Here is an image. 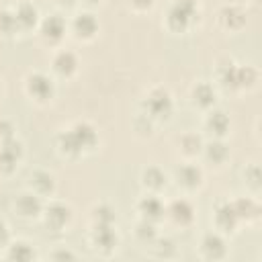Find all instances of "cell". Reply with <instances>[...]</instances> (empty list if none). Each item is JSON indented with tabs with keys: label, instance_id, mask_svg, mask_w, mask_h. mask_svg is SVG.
I'll return each instance as SVG.
<instances>
[{
	"label": "cell",
	"instance_id": "obj_1",
	"mask_svg": "<svg viewBox=\"0 0 262 262\" xmlns=\"http://www.w3.org/2000/svg\"><path fill=\"white\" fill-rule=\"evenodd\" d=\"M260 72L250 63H237L229 57L219 59L215 68V86L231 94H248L258 88Z\"/></svg>",
	"mask_w": 262,
	"mask_h": 262
},
{
	"label": "cell",
	"instance_id": "obj_2",
	"mask_svg": "<svg viewBox=\"0 0 262 262\" xmlns=\"http://www.w3.org/2000/svg\"><path fill=\"white\" fill-rule=\"evenodd\" d=\"M139 113H143L154 125L170 121L174 115V98L170 90L164 86H151L141 98Z\"/></svg>",
	"mask_w": 262,
	"mask_h": 262
},
{
	"label": "cell",
	"instance_id": "obj_3",
	"mask_svg": "<svg viewBox=\"0 0 262 262\" xmlns=\"http://www.w3.org/2000/svg\"><path fill=\"white\" fill-rule=\"evenodd\" d=\"M199 0H172L166 12V29L178 35H186L199 23Z\"/></svg>",
	"mask_w": 262,
	"mask_h": 262
},
{
	"label": "cell",
	"instance_id": "obj_4",
	"mask_svg": "<svg viewBox=\"0 0 262 262\" xmlns=\"http://www.w3.org/2000/svg\"><path fill=\"white\" fill-rule=\"evenodd\" d=\"M23 90L27 98L39 106H45L55 96V78L43 70H31L23 80Z\"/></svg>",
	"mask_w": 262,
	"mask_h": 262
},
{
	"label": "cell",
	"instance_id": "obj_5",
	"mask_svg": "<svg viewBox=\"0 0 262 262\" xmlns=\"http://www.w3.org/2000/svg\"><path fill=\"white\" fill-rule=\"evenodd\" d=\"M37 35L41 39L43 45L51 47V49H57L63 45L66 37L70 35L68 33V20L66 16H61L59 12H51L47 16H41V23L37 27Z\"/></svg>",
	"mask_w": 262,
	"mask_h": 262
},
{
	"label": "cell",
	"instance_id": "obj_6",
	"mask_svg": "<svg viewBox=\"0 0 262 262\" xmlns=\"http://www.w3.org/2000/svg\"><path fill=\"white\" fill-rule=\"evenodd\" d=\"M41 219L45 223V227L53 233H63L72 227V221H74V211L68 203L63 201H55V199H49L45 205H43V213H41Z\"/></svg>",
	"mask_w": 262,
	"mask_h": 262
},
{
	"label": "cell",
	"instance_id": "obj_7",
	"mask_svg": "<svg viewBox=\"0 0 262 262\" xmlns=\"http://www.w3.org/2000/svg\"><path fill=\"white\" fill-rule=\"evenodd\" d=\"M49 70H51V76L55 80H74L80 72V57L76 51L72 49H66L63 45L53 49L51 53V61H49Z\"/></svg>",
	"mask_w": 262,
	"mask_h": 262
},
{
	"label": "cell",
	"instance_id": "obj_8",
	"mask_svg": "<svg viewBox=\"0 0 262 262\" xmlns=\"http://www.w3.org/2000/svg\"><path fill=\"white\" fill-rule=\"evenodd\" d=\"M100 23L90 10H78L70 20H68V33L80 43H90L98 37Z\"/></svg>",
	"mask_w": 262,
	"mask_h": 262
},
{
	"label": "cell",
	"instance_id": "obj_9",
	"mask_svg": "<svg viewBox=\"0 0 262 262\" xmlns=\"http://www.w3.org/2000/svg\"><path fill=\"white\" fill-rule=\"evenodd\" d=\"M174 182H176V186L182 190V192H186V194H190V192H196L201 186H203V182H205V174H203V168L194 162V160H184L182 164H178L176 168H174Z\"/></svg>",
	"mask_w": 262,
	"mask_h": 262
},
{
	"label": "cell",
	"instance_id": "obj_10",
	"mask_svg": "<svg viewBox=\"0 0 262 262\" xmlns=\"http://www.w3.org/2000/svg\"><path fill=\"white\" fill-rule=\"evenodd\" d=\"M23 158H25V147L16 137L0 141V176L10 178L18 170Z\"/></svg>",
	"mask_w": 262,
	"mask_h": 262
},
{
	"label": "cell",
	"instance_id": "obj_11",
	"mask_svg": "<svg viewBox=\"0 0 262 262\" xmlns=\"http://www.w3.org/2000/svg\"><path fill=\"white\" fill-rule=\"evenodd\" d=\"M248 23V12L237 2H227L217 10V25L225 33H239Z\"/></svg>",
	"mask_w": 262,
	"mask_h": 262
},
{
	"label": "cell",
	"instance_id": "obj_12",
	"mask_svg": "<svg viewBox=\"0 0 262 262\" xmlns=\"http://www.w3.org/2000/svg\"><path fill=\"white\" fill-rule=\"evenodd\" d=\"M43 205H45V201H43L41 196H37L33 190L27 188V190H23V192H18V194L14 196V201H12V211H14L20 219L31 221V219L41 217Z\"/></svg>",
	"mask_w": 262,
	"mask_h": 262
},
{
	"label": "cell",
	"instance_id": "obj_13",
	"mask_svg": "<svg viewBox=\"0 0 262 262\" xmlns=\"http://www.w3.org/2000/svg\"><path fill=\"white\" fill-rule=\"evenodd\" d=\"M190 102L194 108H199L201 113H207L211 108L217 106V86L209 80H199L190 86Z\"/></svg>",
	"mask_w": 262,
	"mask_h": 262
},
{
	"label": "cell",
	"instance_id": "obj_14",
	"mask_svg": "<svg viewBox=\"0 0 262 262\" xmlns=\"http://www.w3.org/2000/svg\"><path fill=\"white\" fill-rule=\"evenodd\" d=\"M88 237H90L92 248L102 256H108L111 252H115L117 244H119L115 223L113 225H90V235Z\"/></svg>",
	"mask_w": 262,
	"mask_h": 262
},
{
	"label": "cell",
	"instance_id": "obj_15",
	"mask_svg": "<svg viewBox=\"0 0 262 262\" xmlns=\"http://www.w3.org/2000/svg\"><path fill=\"white\" fill-rule=\"evenodd\" d=\"M135 209L139 213V219H145L149 223H160L166 219V205L164 201L160 199V194H151V192H145L143 196L137 199L135 203Z\"/></svg>",
	"mask_w": 262,
	"mask_h": 262
},
{
	"label": "cell",
	"instance_id": "obj_16",
	"mask_svg": "<svg viewBox=\"0 0 262 262\" xmlns=\"http://www.w3.org/2000/svg\"><path fill=\"white\" fill-rule=\"evenodd\" d=\"M166 217L180 229H186L194 223V205L186 199V196H180V199H174L166 205Z\"/></svg>",
	"mask_w": 262,
	"mask_h": 262
},
{
	"label": "cell",
	"instance_id": "obj_17",
	"mask_svg": "<svg viewBox=\"0 0 262 262\" xmlns=\"http://www.w3.org/2000/svg\"><path fill=\"white\" fill-rule=\"evenodd\" d=\"M203 129L207 131V135L211 139H225L229 135V129H231V121H229V115L221 108H211L207 113H203Z\"/></svg>",
	"mask_w": 262,
	"mask_h": 262
},
{
	"label": "cell",
	"instance_id": "obj_18",
	"mask_svg": "<svg viewBox=\"0 0 262 262\" xmlns=\"http://www.w3.org/2000/svg\"><path fill=\"white\" fill-rule=\"evenodd\" d=\"M199 252L205 260H223L227 256V242H225V235L219 233L217 229L215 231H209L201 237V244H199Z\"/></svg>",
	"mask_w": 262,
	"mask_h": 262
},
{
	"label": "cell",
	"instance_id": "obj_19",
	"mask_svg": "<svg viewBox=\"0 0 262 262\" xmlns=\"http://www.w3.org/2000/svg\"><path fill=\"white\" fill-rule=\"evenodd\" d=\"M12 12L16 16V23H18V29L20 33H27V31H37L39 23H41V14H39V8L29 2V0H20L12 6Z\"/></svg>",
	"mask_w": 262,
	"mask_h": 262
},
{
	"label": "cell",
	"instance_id": "obj_20",
	"mask_svg": "<svg viewBox=\"0 0 262 262\" xmlns=\"http://www.w3.org/2000/svg\"><path fill=\"white\" fill-rule=\"evenodd\" d=\"M213 221H215V229H217L219 233H223V235L235 233V229L242 225L239 219H237V213H235V209H233V205H231V201H229V203H219V205L215 207V211H213Z\"/></svg>",
	"mask_w": 262,
	"mask_h": 262
},
{
	"label": "cell",
	"instance_id": "obj_21",
	"mask_svg": "<svg viewBox=\"0 0 262 262\" xmlns=\"http://www.w3.org/2000/svg\"><path fill=\"white\" fill-rule=\"evenodd\" d=\"M70 131L74 133V137L78 139L80 147L84 149V154H90L98 147L100 143V137H98V131L94 129V125H90L88 121H76L70 125Z\"/></svg>",
	"mask_w": 262,
	"mask_h": 262
},
{
	"label": "cell",
	"instance_id": "obj_22",
	"mask_svg": "<svg viewBox=\"0 0 262 262\" xmlns=\"http://www.w3.org/2000/svg\"><path fill=\"white\" fill-rule=\"evenodd\" d=\"M55 188H57V182H55V176L47 170H35L31 176H29V190H33L37 196H41L43 201L45 199H53L55 194Z\"/></svg>",
	"mask_w": 262,
	"mask_h": 262
},
{
	"label": "cell",
	"instance_id": "obj_23",
	"mask_svg": "<svg viewBox=\"0 0 262 262\" xmlns=\"http://www.w3.org/2000/svg\"><path fill=\"white\" fill-rule=\"evenodd\" d=\"M55 149H57V154H59L61 158H66V160H78V158L86 156L84 149L80 147L78 139H76L74 133L70 131V127L61 129V131L55 135Z\"/></svg>",
	"mask_w": 262,
	"mask_h": 262
},
{
	"label": "cell",
	"instance_id": "obj_24",
	"mask_svg": "<svg viewBox=\"0 0 262 262\" xmlns=\"http://www.w3.org/2000/svg\"><path fill=\"white\" fill-rule=\"evenodd\" d=\"M231 205H233V209H235V213H237L239 223L252 225V223H256V221L260 219V203H258L256 194L233 199Z\"/></svg>",
	"mask_w": 262,
	"mask_h": 262
},
{
	"label": "cell",
	"instance_id": "obj_25",
	"mask_svg": "<svg viewBox=\"0 0 262 262\" xmlns=\"http://www.w3.org/2000/svg\"><path fill=\"white\" fill-rule=\"evenodd\" d=\"M201 156L205 158L207 164H211L215 168H223L227 164V160H229V147H227L225 139H209L203 145Z\"/></svg>",
	"mask_w": 262,
	"mask_h": 262
},
{
	"label": "cell",
	"instance_id": "obj_26",
	"mask_svg": "<svg viewBox=\"0 0 262 262\" xmlns=\"http://www.w3.org/2000/svg\"><path fill=\"white\" fill-rule=\"evenodd\" d=\"M141 186L145 192L162 194L168 186V174L160 166H147L141 172Z\"/></svg>",
	"mask_w": 262,
	"mask_h": 262
},
{
	"label": "cell",
	"instance_id": "obj_27",
	"mask_svg": "<svg viewBox=\"0 0 262 262\" xmlns=\"http://www.w3.org/2000/svg\"><path fill=\"white\" fill-rule=\"evenodd\" d=\"M203 145H205V141L196 131H186L176 139L178 154L184 160H196L201 156V151H203Z\"/></svg>",
	"mask_w": 262,
	"mask_h": 262
},
{
	"label": "cell",
	"instance_id": "obj_28",
	"mask_svg": "<svg viewBox=\"0 0 262 262\" xmlns=\"http://www.w3.org/2000/svg\"><path fill=\"white\" fill-rule=\"evenodd\" d=\"M4 258L18 260V262H29V260H35L37 258V252H35L33 244H29L25 239H16V242H8L6 244Z\"/></svg>",
	"mask_w": 262,
	"mask_h": 262
},
{
	"label": "cell",
	"instance_id": "obj_29",
	"mask_svg": "<svg viewBox=\"0 0 262 262\" xmlns=\"http://www.w3.org/2000/svg\"><path fill=\"white\" fill-rule=\"evenodd\" d=\"M20 33L16 16L12 12V6H0V37L12 39Z\"/></svg>",
	"mask_w": 262,
	"mask_h": 262
},
{
	"label": "cell",
	"instance_id": "obj_30",
	"mask_svg": "<svg viewBox=\"0 0 262 262\" xmlns=\"http://www.w3.org/2000/svg\"><path fill=\"white\" fill-rule=\"evenodd\" d=\"M115 221H117V215L113 207H108L106 203H96L90 209V225H113Z\"/></svg>",
	"mask_w": 262,
	"mask_h": 262
},
{
	"label": "cell",
	"instance_id": "obj_31",
	"mask_svg": "<svg viewBox=\"0 0 262 262\" xmlns=\"http://www.w3.org/2000/svg\"><path fill=\"white\" fill-rule=\"evenodd\" d=\"M135 235H137V239H139V242H143V244L151 246V244H154V239L158 237L156 223H149V221H145V219H139V221H137V227H135Z\"/></svg>",
	"mask_w": 262,
	"mask_h": 262
},
{
	"label": "cell",
	"instance_id": "obj_32",
	"mask_svg": "<svg viewBox=\"0 0 262 262\" xmlns=\"http://www.w3.org/2000/svg\"><path fill=\"white\" fill-rule=\"evenodd\" d=\"M242 176H244V184H246L254 194H258V190H260V168H258V164L246 166L244 172H242Z\"/></svg>",
	"mask_w": 262,
	"mask_h": 262
},
{
	"label": "cell",
	"instance_id": "obj_33",
	"mask_svg": "<svg viewBox=\"0 0 262 262\" xmlns=\"http://www.w3.org/2000/svg\"><path fill=\"white\" fill-rule=\"evenodd\" d=\"M14 123L8 121V119H0V141H6V139H12L14 137Z\"/></svg>",
	"mask_w": 262,
	"mask_h": 262
},
{
	"label": "cell",
	"instance_id": "obj_34",
	"mask_svg": "<svg viewBox=\"0 0 262 262\" xmlns=\"http://www.w3.org/2000/svg\"><path fill=\"white\" fill-rule=\"evenodd\" d=\"M154 4H156V0H127V6L133 12H147V10H151Z\"/></svg>",
	"mask_w": 262,
	"mask_h": 262
},
{
	"label": "cell",
	"instance_id": "obj_35",
	"mask_svg": "<svg viewBox=\"0 0 262 262\" xmlns=\"http://www.w3.org/2000/svg\"><path fill=\"white\" fill-rule=\"evenodd\" d=\"M8 242H10V231H8L6 221L0 217V248H6Z\"/></svg>",
	"mask_w": 262,
	"mask_h": 262
},
{
	"label": "cell",
	"instance_id": "obj_36",
	"mask_svg": "<svg viewBox=\"0 0 262 262\" xmlns=\"http://www.w3.org/2000/svg\"><path fill=\"white\" fill-rule=\"evenodd\" d=\"M51 258H70V260H74V258H76V254H74V252H70V250H59V252H53V254H51Z\"/></svg>",
	"mask_w": 262,
	"mask_h": 262
},
{
	"label": "cell",
	"instance_id": "obj_37",
	"mask_svg": "<svg viewBox=\"0 0 262 262\" xmlns=\"http://www.w3.org/2000/svg\"><path fill=\"white\" fill-rule=\"evenodd\" d=\"M57 2H61V4H72L74 0H57Z\"/></svg>",
	"mask_w": 262,
	"mask_h": 262
},
{
	"label": "cell",
	"instance_id": "obj_38",
	"mask_svg": "<svg viewBox=\"0 0 262 262\" xmlns=\"http://www.w3.org/2000/svg\"><path fill=\"white\" fill-rule=\"evenodd\" d=\"M0 92H2V88H0Z\"/></svg>",
	"mask_w": 262,
	"mask_h": 262
}]
</instances>
